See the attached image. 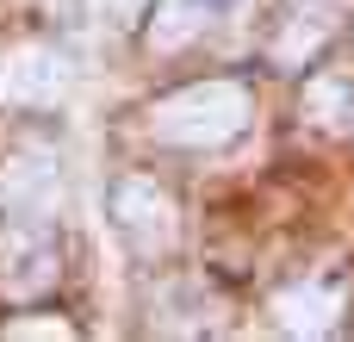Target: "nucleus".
Returning a JSON list of instances; mask_svg holds the SVG:
<instances>
[{"label": "nucleus", "mask_w": 354, "mask_h": 342, "mask_svg": "<svg viewBox=\"0 0 354 342\" xmlns=\"http://www.w3.org/2000/svg\"><path fill=\"white\" fill-rule=\"evenodd\" d=\"M249 118H255L249 87L218 75V81H193V87H174L168 100H156L149 131L174 150H224L249 131Z\"/></svg>", "instance_id": "f257e3e1"}, {"label": "nucleus", "mask_w": 354, "mask_h": 342, "mask_svg": "<svg viewBox=\"0 0 354 342\" xmlns=\"http://www.w3.org/2000/svg\"><path fill=\"white\" fill-rule=\"evenodd\" d=\"M112 231H118L137 255H162V249H174L180 218H174V199H168L149 174H124V181L112 187Z\"/></svg>", "instance_id": "f03ea898"}, {"label": "nucleus", "mask_w": 354, "mask_h": 342, "mask_svg": "<svg viewBox=\"0 0 354 342\" xmlns=\"http://www.w3.org/2000/svg\"><path fill=\"white\" fill-rule=\"evenodd\" d=\"M75 93V62L56 44H19L0 56V106H62Z\"/></svg>", "instance_id": "7ed1b4c3"}, {"label": "nucleus", "mask_w": 354, "mask_h": 342, "mask_svg": "<svg viewBox=\"0 0 354 342\" xmlns=\"http://www.w3.org/2000/svg\"><path fill=\"white\" fill-rule=\"evenodd\" d=\"M56 287V243L44 218H12L0 231V299H37Z\"/></svg>", "instance_id": "20e7f679"}, {"label": "nucleus", "mask_w": 354, "mask_h": 342, "mask_svg": "<svg viewBox=\"0 0 354 342\" xmlns=\"http://www.w3.org/2000/svg\"><path fill=\"white\" fill-rule=\"evenodd\" d=\"M56 187H62V174H56V156L50 150H19L0 168V206L12 218H50Z\"/></svg>", "instance_id": "39448f33"}, {"label": "nucleus", "mask_w": 354, "mask_h": 342, "mask_svg": "<svg viewBox=\"0 0 354 342\" xmlns=\"http://www.w3.org/2000/svg\"><path fill=\"white\" fill-rule=\"evenodd\" d=\"M336 12H342V0H286L280 31H274V62H286V69L311 62L324 50V37L336 31Z\"/></svg>", "instance_id": "423d86ee"}, {"label": "nucleus", "mask_w": 354, "mask_h": 342, "mask_svg": "<svg viewBox=\"0 0 354 342\" xmlns=\"http://www.w3.org/2000/svg\"><path fill=\"white\" fill-rule=\"evenodd\" d=\"M336 318H342V287H330V280H305L274 299V324L292 336H330Z\"/></svg>", "instance_id": "0eeeda50"}, {"label": "nucleus", "mask_w": 354, "mask_h": 342, "mask_svg": "<svg viewBox=\"0 0 354 342\" xmlns=\"http://www.w3.org/2000/svg\"><path fill=\"white\" fill-rule=\"evenodd\" d=\"M224 6H230V0H162L156 25H149V44H156V50H174V44H187L199 25H212Z\"/></svg>", "instance_id": "6e6552de"}, {"label": "nucleus", "mask_w": 354, "mask_h": 342, "mask_svg": "<svg viewBox=\"0 0 354 342\" xmlns=\"http://www.w3.org/2000/svg\"><path fill=\"white\" fill-rule=\"evenodd\" d=\"M305 106H311L317 125H342V112H348V87H342V81H317V87L305 93Z\"/></svg>", "instance_id": "1a4fd4ad"}, {"label": "nucleus", "mask_w": 354, "mask_h": 342, "mask_svg": "<svg viewBox=\"0 0 354 342\" xmlns=\"http://www.w3.org/2000/svg\"><path fill=\"white\" fill-rule=\"evenodd\" d=\"M87 6H93V12H100L106 25H118V31H131V25L143 19V6H149V0H87Z\"/></svg>", "instance_id": "9d476101"}, {"label": "nucleus", "mask_w": 354, "mask_h": 342, "mask_svg": "<svg viewBox=\"0 0 354 342\" xmlns=\"http://www.w3.org/2000/svg\"><path fill=\"white\" fill-rule=\"evenodd\" d=\"M6 336H75L68 324H44V318H12Z\"/></svg>", "instance_id": "9b49d317"}]
</instances>
